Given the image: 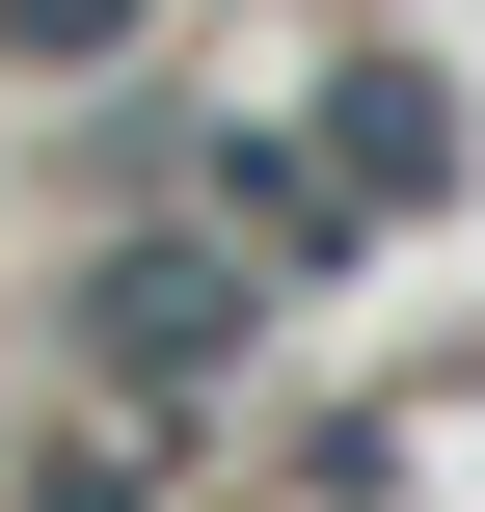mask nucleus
<instances>
[{"instance_id":"f257e3e1","label":"nucleus","mask_w":485,"mask_h":512,"mask_svg":"<svg viewBox=\"0 0 485 512\" xmlns=\"http://www.w3.org/2000/svg\"><path fill=\"white\" fill-rule=\"evenodd\" d=\"M81 351H108L135 405H189V378L243 351V270H216V243H108V270H81Z\"/></svg>"},{"instance_id":"7ed1b4c3","label":"nucleus","mask_w":485,"mask_h":512,"mask_svg":"<svg viewBox=\"0 0 485 512\" xmlns=\"http://www.w3.org/2000/svg\"><path fill=\"white\" fill-rule=\"evenodd\" d=\"M0 54H27V81H81V54H135V0H0Z\"/></svg>"},{"instance_id":"f03ea898","label":"nucleus","mask_w":485,"mask_h":512,"mask_svg":"<svg viewBox=\"0 0 485 512\" xmlns=\"http://www.w3.org/2000/svg\"><path fill=\"white\" fill-rule=\"evenodd\" d=\"M351 189H378V216H405V189H459V108H432V81H405V54H378V81H351Z\"/></svg>"}]
</instances>
